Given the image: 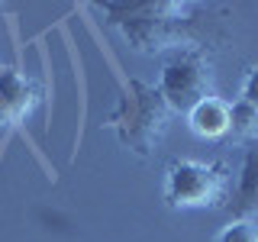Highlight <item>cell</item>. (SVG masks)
Returning a JSON list of instances; mask_svg holds the SVG:
<instances>
[{
	"label": "cell",
	"instance_id": "cell-1",
	"mask_svg": "<svg viewBox=\"0 0 258 242\" xmlns=\"http://www.w3.org/2000/svg\"><path fill=\"white\" fill-rule=\"evenodd\" d=\"M126 45L139 55H168L187 45L220 48L226 39V10L213 4H177V0H133V4L97 7Z\"/></svg>",
	"mask_w": 258,
	"mask_h": 242
},
{
	"label": "cell",
	"instance_id": "cell-2",
	"mask_svg": "<svg viewBox=\"0 0 258 242\" xmlns=\"http://www.w3.org/2000/svg\"><path fill=\"white\" fill-rule=\"evenodd\" d=\"M168 123H171V110L165 97L158 94L155 84H145L139 78L129 81L116 107L103 116V126L116 136V142L139 158H152L158 152Z\"/></svg>",
	"mask_w": 258,
	"mask_h": 242
},
{
	"label": "cell",
	"instance_id": "cell-3",
	"mask_svg": "<svg viewBox=\"0 0 258 242\" xmlns=\"http://www.w3.org/2000/svg\"><path fill=\"white\" fill-rule=\"evenodd\" d=\"M232 171L220 158H174L165 168V207L213 210L229 200Z\"/></svg>",
	"mask_w": 258,
	"mask_h": 242
},
{
	"label": "cell",
	"instance_id": "cell-4",
	"mask_svg": "<svg viewBox=\"0 0 258 242\" xmlns=\"http://www.w3.org/2000/svg\"><path fill=\"white\" fill-rule=\"evenodd\" d=\"M155 87L171 113H187L200 100L213 97V52L200 45L168 52Z\"/></svg>",
	"mask_w": 258,
	"mask_h": 242
},
{
	"label": "cell",
	"instance_id": "cell-5",
	"mask_svg": "<svg viewBox=\"0 0 258 242\" xmlns=\"http://www.w3.org/2000/svg\"><path fill=\"white\" fill-rule=\"evenodd\" d=\"M42 100V87L16 68H0V129H13L32 116Z\"/></svg>",
	"mask_w": 258,
	"mask_h": 242
},
{
	"label": "cell",
	"instance_id": "cell-6",
	"mask_svg": "<svg viewBox=\"0 0 258 242\" xmlns=\"http://www.w3.org/2000/svg\"><path fill=\"white\" fill-rule=\"evenodd\" d=\"M229 213L232 220H258V139L245 145L239 184L229 194Z\"/></svg>",
	"mask_w": 258,
	"mask_h": 242
},
{
	"label": "cell",
	"instance_id": "cell-7",
	"mask_svg": "<svg viewBox=\"0 0 258 242\" xmlns=\"http://www.w3.org/2000/svg\"><path fill=\"white\" fill-rule=\"evenodd\" d=\"M187 126L197 139H207V142H220L229 136V100L223 97H207L200 100L197 107L187 110Z\"/></svg>",
	"mask_w": 258,
	"mask_h": 242
},
{
	"label": "cell",
	"instance_id": "cell-8",
	"mask_svg": "<svg viewBox=\"0 0 258 242\" xmlns=\"http://www.w3.org/2000/svg\"><path fill=\"white\" fill-rule=\"evenodd\" d=\"M229 136L236 142H255L258 139V110L248 107V103H229Z\"/></svg>",
	"mask_w": 258,
	"mask_h": 242
},
{
	"label": "cell",
	"instance_id": "cell-9",
	"mask_svg": "<svg viewBox=\"0 0 258 242\" xmlns=\"http://www.w3.org/2000/svg\"><path fill=\"white\" fill-rule=\"evenodd\" d=\"M213 242H258V220H229Z\"/></svg>",
	"mask_w": 258,
	"mask_h": 242
},
{
	"label": "cell",
	"instance_id": "cell-10",
	"mask_svg": "<svg viewBox=\"0 0 258 242\" xmlns=\"http://www.w3.org/2000/svg\"><path fill=\"white\" fill-rule=\"evenodd\" d=\"M239 100L258 110V65H245V75H242V87H239Z\"/></svg>",
	"mask_w": 258,
	"mask_h": 242
}]
</instances>
